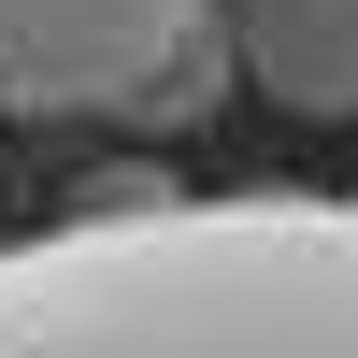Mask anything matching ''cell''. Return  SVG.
I'll list each match as a JSON object with an SVG mask.
<instances>
[{
	"label": "cell",
	"mask_w": 358,
	"mask_h": 358,
	"mask_svg": "<svg viewBox=\"0 0 358 358\" xmlns=\"http://www.w3.org/2000/svg\"><path fill=\"white\" fill-rule=\"evenodd\" d=\"M229 43L273 115H301V129L358 115V0H229Z\"/></svg>",
	"instance_id": "3"
},
{
	"label": "cell",
	"mask_w": 358,
	"mask_h": 358,
	"mask_svg": "<svg viewBox=\"0 0 358 358\" xmlns=\"http://www.w3.org/2000/svg\"><path fill=\"white\" fill-rule=\"evenodd\" d=\"M229 0H0V115H129L187 29Z\"/></svg>",
	"instance_id": "2"
},
{
	"label": "cell",
	"mask_w": 358,
	"mask_h": 358,
	"mask_svg": "<svg viewBox=\"0 0 358 358\" xmlns=\"http://www.w3.org/2000/svg\"><path fill=\"white\" fill-rule=\"evenodd\" d=\"M0 358H358V201H72L0 244Z\"/></svg>",
	"instance_id": "1"
}]
</instances>
